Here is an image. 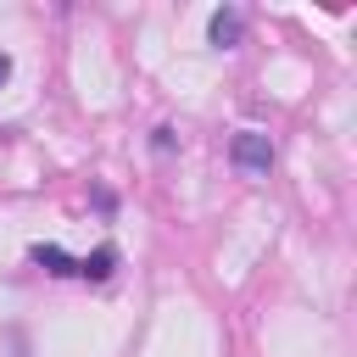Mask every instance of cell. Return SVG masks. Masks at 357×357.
Wrapping results in <instances>:
<instances>
[{
	"label": "cell",
	"instance_id": "2",
	"mask_svg": "<svg viewBox=\"0 0 357 357\" xmlns=\"http://www.w3.org/2000/svg\"><path fill=\"white\" fill-rule=\"evenodd\" d=\"M206 33H212V45H223V50H229V45H240L245 17H240L234 6H229V11H212V28H206Z\"/></svg>",
	"mask_w": 357,
	"mask_h": 357
},
{
	"label": "cell",
	"instance_id": "4",
	"mask_svg": "<svg viewBox=\"0 0 357 357\" xmlns=\"http://www.w3.org/2000/svg\"><path fill=\"white\" fill-rule=\"evenodd\" d=\"M112 268H117V245H100L95 257H84V262H78V273H84V279H106Z\"/></svg>",
	"mask_w": 357,
	"mask_h": 357
},
{
	"label": "cell",
	"instance_id": "5",
	"mask_svg": "<svg viewBox=\"0 0 357 357\" xmlns=\"http://www.w3.org/2000/svg\"><path fill=\"white\" fill-rule=\"evenodd\" d=\"M6 78H11V56L0 50V84H6Z\"/></svg>",
	"mask_w": 357,
	"mask_h": 357
},
{
	"label": "cell",
	"instance_id": "3",
	"mask_svg": "<svg viewBox=\"0 0 357 357\" xmlns=\"http://www.w3.org/2000/svg\"><path fill=\"white\" fill-rule=\"evenodd\" d=\"M28 257H33V262H39L45 273H78V262H73V257H67L61 245H33Z\"/></svg>",
	"mask_w": 357,
	"mask_h": 357
},
{
	"label": "cell",
	"instance_id": "1",
	"mask_svg": "<svg viewBox=\"0 0 357 357\" xmlns=\"http://www.w3.org/2000/svg\"><path fill=\"white\" fill-rule=\"evenodd\" d=\"M229 156H234V167H240L245 178H262V173L273 167V145H268V134H257V128H245V134H234V145H229Z\"/></svg>",
	"mask_w": 357,
	"mask_h": 357
}]
</instances>
